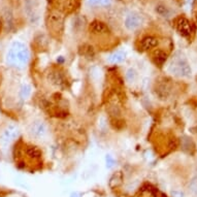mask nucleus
Instances as JSON below:
<instances>
[{
    "mask_svg": "<svg viewBox=\"0 0 197 197\" xmlns=\"http://www.w3.org/2000/svg\"><path fill=\"white\" fill-rule=\"evenodd\" d=\"M176 27L178 32L184 37H190L191 34L194 32L193 24L185 17H180V18L176 19Z\"/></svg>",
    "mask_w": 197,
    "mask_h": 197,
    "instance_id": "obj_4",
    "label": "nucleus"
},
{
    "mask_svg": "<svg viewBox=\"0 0 197 197\" xmlns=\"http://www.w3.org/2000/svg\"><path fill=\"white\" fill-rule=\"evenodd\" d=\"M170 74L174 75H179V77H184V78H189L191 77L192 70L189 65V63L187 62L185 58L180 57L176 58L171 62L169 67H168Z\"/></svg>",
    "mask_w": 197,
    "mask_h": 197,
    "instance_id": "obj_3",
    "label": "nucleus"
},
{
    "mask_svg": "<svg viewBox=\"0 0 197 197\" xmlns=\"http://www.w3.org/2000/svg\"><path fill=\"white\" fill-rule=\"evenodd\" d=\"M155 10H156V13H158L159 16L164 17V18L169 17L170 13H171L169 8H168L166 5H164V4H158L156 7H155Z\"/></svg>",
    "mask_w": 197,
    "mask_h": 197,
    "instance_id": "obj_16",
    "label": "nucleus"
},
{
    "mask_svg": "<svg viewBox=\"0 0 197 197\" xmlns=\"http://www.w3.org/2000/svg\"><path fill=\"white\" fill-rule=\"evenodd\" d=\"M89 31L94 35H106L109 33V28L104 22L95 20L90 23Z\"/></svg>",
    "mask_w": 197,
    "mask_h": 197,
    "instance_id": "obj_6",
    "label": "nucleus"
},
{
    "mask_svg": "<svg viewBox=\"0 0 197 197\" xmlns=\"http://www.w3.org/2000/svg\"><path fill=\"white\" fill-rule=\"evenodd\" d=\"M155 95L159 98V99L165 100L167 99L168 96H169V88L165 83H158L156 84L154 89Z\"/></svg>",
    "mask_w": 197,
    "mask_h": 197,
    "instance_id": "obj_10",
    "label": "nucleus"
},
{
    "mask_svg": "<svg viewBox=\"0 0 197 197\" xmlns=\"http://www.w3.org/2000/svg\"><path fill=\"white\" fill-rule=\"evenodd\" d=\"M171 197H184V193L179 190L171 191Z\"/></svg>",
    "mask_w": 197,
    "mask_h": 197,
    "instance_id": "obj_22",
    "label": "nucleus"
},
{
    "mask_svg": "<svg viewBox=\"0 0 197 197\" xmlns=\"http://www.w3.org/2000/svg\"><path fill=\"white\" fill-rule=\"evenodd\" d=\"M153 60L156 65L162 66L167 60V54L163 50H156L153 53Z\"/></svg>",
    "mask_w": 197,
    "mask_h": 197,
    "instance_id": "obj_13",
    "label": "nucleus"
},
{
    "mask_svg": "<svg viewBox=\"0 0 197 197\" xmlns=\"http://www.w3.org/2000/svg\"><path fill=\"white\" fill-rule=\"evenodd\" d=\"M18 133H19L18 128L15 127V126H9V127H7L6 130L3 132L1 142L3 143L10 142V140H13V138H15V137L18 135Z\"/></svg>",
    "mask_w": 197,
    "mask_h": 197,
    "instance_id": "obj_12",
    "label": "nucleus"
},
{
    "mask_svg": "<svg viewBox=\"0 0 197 197\" xmlns=\"http://www.w3.org/2000/svg\"><path fill=\"white\" fill-rule=\"evenodd\" d=\"M190 189L194 194L197 195V176L193 178L192 181L190 182Z\"/></svg>",
    "mask_w": 197,
    "mask_h": 197,
    "instance_id": "obj_21",
    "label": "nucleus"
},
{
    "mask_svg": "<svg viewBox=\"0 0 197 197\" xmlns=\"http://www.w3.org/2000/svg\"><path fill=\"white\" fill-rule=\"evenodd\" d=\"M30 132L36 138H43V137L47 135V127L46 123L43 122V121H35V122L31 124Z\"/></svg>",
    "mask_w": 197,
    "mask_h": 197,
    "instance_id": "obj_7",
    "label": "nucleus"
},
{
    "mask_svg": "<svg viewBox=\"0 0 197 197\" xmlns=\"http://www.w3.org/2000/svg\"><path fill=\"white\" fill-rule=\"evenodd\" d=\"M80 52L81 55L86 56V57H93V56H94V50H93V47L90 46H87V44L81 47Z\"/></svg>",
    "mask_w": 197,
    "mask_h": 197,
    "instance_id": "obj_18",
    "label": "nucleus"
},
{
    "mask_svg": "<svg viewBox=\"0 0 197 197\" xmlns=\"http://www.w3.org/2000/svg\"><path fill=\"white\" fill-rule=\"evenodd\" d=\"M88 1L91 5H98L99 4V0H88Z\"/></svg>",
    "mask_w": 197,
    "mask_h": 197,
    "instance_id": "obj_24",
    "label": "nucleus"
},
{
    "mask_svg": "<svg viewBox=\"0 0 197 197\" xmlns=\"http://www.w3.org/2000/svg\"><path fill=\"white\" fill-rule=\"evenodd\" d=\"M125 78H126V81H127L129 84L135 83V81H136V78H137V72H136V70L134 69V68H132V67L128 68L127 71H126V74H125Z\"/></svg>",
    "mask_w": 197,
    "mask_h": 197,
    "instance_id": "obj_17",
    "label": "nucleus"
},
{
    "mask_svg": "<svg viewBox=\"0 0 197 197\" xmlns=\"http://www.w3.org/2000/svg\"><path fill=\"white\" fill-rule=\"evenodd\" d=\"M26 154H27V156H29L30 158H32V159H39L41 157V151L39 150L37 147H34V146L27 147Z\"/></svg>",
    "mask_w": 197,
    "mask_h": 197,
    "instance_id": "obj_15",
    "label": "nucleus"
},
{
    "mask_svg": "<svg viewBox=\"0 0 197 197\" xmlns=\"http://www.w3.org/2000/svg\"><path fill=\"white\" fill-rule=\"evenodd\" d=\"M158 44H159L158 38L155 37V36H152V35H148L140 40V47L145 51H148V50H152V49H154V47H156L158 46Z\"/></svg>",
    "mask_w": 197,
    "mask_h": 197,
    "instance_id": "obj_11",
    "label": "nucleus"
},
{
    "mask_svg": "<svg viewBox=\"0 0 197 197\" xmlns=\"http://www.w3.org/2000/svg\"><path fill=\"white\" fill-rule=\"evenodd\" d=\"M161 197H166V196H164V195H162V196H161Z\"/></svg>",
    "mask_w": 197,
    "mask_h": 197,
    "instance_id": "obj_27",
    "label": "nucleus"
},
{
    "mask_svg": "<svg viewBox=\"0 0 197 197\" xmlns=\"http://www.w3.org/2000/svg\"><path fill=\"white\" fill-rule=\"evenodd\" d=\"M58 4L60 7L57 9L61 10L63 13H69L77 9L78 6V0H58Z\"/></svg>",
    "mask_w": 197,
    "mask_h": 197,
    "instance_id": "obj_9",
    "label": "nucleus"
},
{
    "mask_svg": "<svg viewBox=\"0 0 197 197\" xmlns=\"http://www.w3.org/2000/svg\"><path fill=\"white\" fill-rule=\"evenodd\" d=\"M64 21L65 16L59 9H53L47 17V28L50 34L55 38L61 37L64 32Z\"/></svg>",
    "mask_w": 197,
    "mask_h": 197,
    "instance_id": "obj_1",
    "label": "nucleus"
},
{
    "mask_svg": "<svg viewBox=\"0 0 197 197\" xmlns=\"http://www.w3.org/2000/svg\"><path fill=\"white\" fill-rule=\"evenodd\" d=\"M29 51L24 44L22 43H13L9 52L7 53L6 60L10 64H17V65H25L29 60Z\"/></svg>",
    "mask_w": 197,
    "mask_h": 197,
    "instance_id": "obj_2",
    "label": "nucleus"
},
{
    "mask_svg": "<svg viewBox=\"0 0 197 197\" xmlns=\"http://www.w3.org/2000/svg\"><path fill=\"white\" fill-rule=\"evenodd\" d=\"M49 80L53 85L57 87H64L66 84V78L61 70L59 69H52L49 72Z\"/></svg>",
    "mask_w": 197,
    "mask_h": 197,
    "instance_id": "obj_8",
    "label": "nucleus"
},
{
    "mask_svg": "<svg viewBox=\"0 0 197 197\" xmlns=\"http://www.w3.org/2000/svg\"><path fill=\"white\" fill-rule=\"evenodd\" d=\"M125 53L122 52V51H117V52L112 53L108 56V61L112 64H119L122 63V62L125 60Z\"/></svg>",
    "mask_w": 197,
    "mask_h": 197,
    "instance_id": "obj_14",
    "label": "nucleus"
},
{
    "mask_svg": "<svg viewBox=\"0 0 197 197\" xmlns=\"http://www.w3.org/2000/svg\"><path fill=\"white\" fill-rule=\"evenodd\" d=\"M115 163H116V161H115V159H114V157L112 156V155H106L105 156V164H106V167L108 168H112V166L115 165Z\"/></svg>",
    "mask_w": 197,
    "mask_h": 197,
    "instance_id": "obj_20",
    "label": "nucleus"
},
{
    "mask_svg": "<svg viewBox=\"0 0 197 197\" xmlns=\"http://www.w3.org/2000/svg\"><path fill=\"white\" fill-rule=\"evenodd\" d=\"M70 197H81V196H80V194H78V193L74 192V193H72L71 195H70Z\"/></svg>",
    "mask_w": 197,
    "mask_h": 197,
    "instance_id": "obj_25",
    "label": "nucleus"
},
{
    "mask_svg": "<svg viewBox=\"0 0 197 197\" xmlns=\"http://www.w3.org/2000/svg\"><path fill=\"white\" fill-rule=\"evenodd\" d=\"M21 97L23 98V99H26L30 96L31 94V87L29 85H23L21 88Z\"/></svg>",
    "mask_w": 197,
    "mask_h": 197,
    "instance_id": "obj_19",
    "label": "nucleus"
},
{
    "mask_svg": "<svg viewBox=\"0 0 197 197\" xmlns=\"http://www.w3.org/2000/svg\"><path fill=\"white\" fill-rule=\"evenodd\" d=\"M112 0H99V4L102 5V6H106V5H108L111 3Z\"/></svg>",
    "mask_w": 197,
    "mask_h": 197,
    "instance_id": "obj_23",
    "label": "nucleus"
},
{
    "mask_svg": "<svg viewBox=\"0 0 197 197\" xmlns=\"http://www.w3.org/2000/svg\"><path fill=\"white\" fill-rule=\"evenodd\" d=\"M0 29H1V22H0Z\"/></svg>",
    "mask_w": 197,
    "mask_h": 197,
    "instance_id": "obj_26",
    "label": "nucleus"
},
{
    "mask_svg": "<svg viewBox=\"0 0 197 197\" xmlns=\"http://www.w3.org/2000/svg\"><path fill=\"white\" fill-rule=\"evenodd\" d=\"M196 22H197V15H196Z\"/></svg>",
    "mask_w": 197,
    "mask_h": 197,
    "instance_id": "obj_28",
    "label": "nucleus"
},
{
    "mask_svg": "<svg viewBox=\"0 0 197 197\" xmlns=\"http://www.w3.org/2000/svg\"><path fill=\"white\" fill-rule=\"evenodd\" d=\"M126 29L129 31L137 30L142 25V18L138 13H130L126 16L125 21H124Z\"/></svg>",
    "mask_w": 197,
    "mask_h": 197,
    "instance_id": "obj_5",
    "label": "nucleus"
}]
</instances>
